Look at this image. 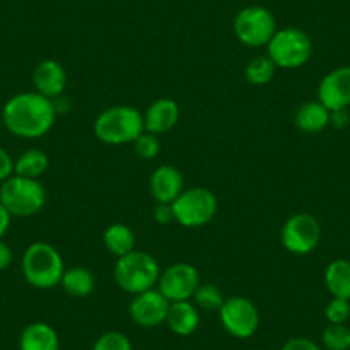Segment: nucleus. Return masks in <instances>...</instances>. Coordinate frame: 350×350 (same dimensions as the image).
<instances>
[{
    "label": "nucleus",
    "mask_w": 350,
    "mask_h": 350,
    "mask_svg": "<svg viewBox=\"0 0 350 350\" xmlns=\"http://www.w3.org/2000/svg\"><path fill=\"white\" fill-rule=\"evenodd\" d=\"M57 113L52 100L36 92L18 93L5 102L2 120L8 131L23 139H38L53 127Z\"/></svg>",
    "instance_id": "1"
},
{
    "label": "nucleus",
    "mask_w": 350,
    "mask_h": 350,
    "mask_svg": "<svg viewBox=\"0 0 350 350\" xmlns=\"http://www.w3.org/2000/svg\"><path fill=\"white\" fill-rule=\"evenodd\" d=\"M23 275L31 287L40 291L60 285L66 271L60 252L46 242H33L23 254Z\"/></svg>",
    "instance_id": "2"
},
{
    "label": "nucleus",
    "mask_w": 350,
    "mask_h": 350,
    "mask_svg": "<svg viewBox=\"0 0 350 350\" xmlns=\"http://www.w3.org/2000/svg\"><path fill=\"white\" fill-rule=\"evenodd\" d=\"M96 137L110 146L134 143L144 133L143 113L129 105H116L103 110L93 126Z\"/></svg>",
    "instance_id": "3"
},
{
    "label": "nucleus",
    "mask_w": 350,
    "mask_h": 350,
    "mask_svg": "<svg viewBox=\"0 0 350 350\" xmlns=\"http://www.w3.org/2000/svg\"><path fill=\"white\" fill-rule=\"evenodd\" d=\"M160 275L161 270L157 259L150 252L136 251V249L122 258H117L113 267L116 284L124 292L133 295L157 288Z\"/></svg>",
    "instance_id": "4"
},
{
    "label": "nucleus",
    "mask_w": 350,
    "mask_h": 350,
    "mask_svg": "<svg viewBox=\"0 0 350 350\" xmlns=\"http://www.w3.org/2000/svg\"><path fill=\"white\" fill-rule=\"evenodd\" d=\"M46 193L38 179L11 175L0 184V203L11 217H33L45 206Z\"/></svg>",
    "instance_id": "5"
},
{
    "label": "nucleus",
    "mask_w": 350,
    "mask_h": 350,
    "mask_svg": "<svg viewBox=\"0 0 350 350\" xmlns=\"http://www.w3.org/2000/svg\"><path fill=\"white\" fill-rule=\"evenodd\" d=\"M267 55L280 69H299L312 57V40L299 28L277 29L267 45Z\"/></svg>",
    "instance_id": "6"
},
{
    "label": "nucleus",
    "mask_w": 350,
    "mask_h": 350,
    "mask_svg": "<svg viewBox=\"0 0 350 350\" xmlns=\"http://www.w3.org/2000/svg\"><path fill=\"white\" fill-rule=\"evenodd\" d=\"M175 221L183 227L198 228L210 224L218 213V200L206 187L184 189L172 203Z\"/></svg>",
    "instance_id": "7"
},
{
    "label": "nucleus",
    "mask_w": 350,
    "mask_h": 350,
    "mask_svg": "<svg viewBox=\"0 0 350 350\" xmlns=\"http://www.w3.org/2000/svg\"><path fill=\"white\" fill-rule=\"evenodd\" d=\"M234 31L242 45L251 49L267 46L277 33V21L267 8L249 5L234 18Z\"/></svg>",
    "instance_id": "8"
},
{
    "label": "nucleus",
    "mask_w": 350,
    "mask_h": 350,
    "mask_svg": "<svg viewBox=\"0 0 350 350\" xmlns=\"http://www.w3.org/2000/svg\"><path fill=\"white\" fill-rule=\"evenodd\" d=\"M220 323L225 332L239 340L251 338L259 328V311L254 302L242 295L225 297L220 311Z\"/></svg>",
    "instance_id": "9"
},
{
    "label": "nucleus",
    "mask_w": 350,
    "mask_h": 350,
    "mask_svg": "<svg viewBox=\"0 0 350 350\" xmlns=\"http://www.w3.org/2000/svg\"><path fill=\"white\" fill-rule=\"evenodd\" d=\"M321 239V225L309 213H295L282 227V244L292 254H309Z\"/></svg>",
    "instance_id": "10"
},
{
    "label": "nucleus",
    "mask_w": 350,
    "mask_h": 350,
    "mask_svg": "<svg viewBox=\"0 0 350 350\" xmlns=\"http://www.w3.org/2000/svg\"><path fill=\"white\" fill-rule=\"evenodd\" d=\"M200 284L201 277L196 267L189 262H175L161 271L157 288L168 301L177 302L193 299Z\"/></svg>",
    "instance_id": "11"
},
{
    "label": "nucleus",
    "mask_w": 350,
    "mask_h": 350,
    "mask_svg": "<svg viewBox=\"0 0 350 350\" xmlns=\"http://www.w3.org/2000/svg\"><path fill=\"white\" fill-rule=\"evenodd\" d=\"M170 301L158 288L134 295L129 304V316L141 328H157L165 323Z\"/></svg>",
    "instance_id": "12"
},
{
    "label": "nucleus",
    "mask_w": 350,
    "mask_h": 350,
    "mask_svg": "<svg viewBox=\"0 0 350 350\" xmlns=\"http://www.w3.org/2000/svg\"><path fill=\"white\" fill-rule=\"evenodd\" d=\"M318 102L329 112L350 107V66L329 70L318 86Z\"/></svg>",
    "instance_id": "13"
},
{
    "label": "nucleus",
    "mask_w": 350,
    "mask_h": 350,
    "mask_svg": "<svg viewBox=\"0 0 350 350\" xmlns=\"http://www.w3.org/2000/svg\"><path fill=\"white\" fill-rule=\"evenodd\" d=\"M33 84H35L36 93L53 100L66 92L67 72L62 64L46 59L40 62L33 70Z\"/></svg>",
    "instance_id": "14"
},
{
    "label": "nucleus",
    "mask_w": 350,
    "mask_h": 350,
    "mask_svg": "<svg viewBox=\"0 0 350 350\" xmlns=\"http://www.w3.org/2000/svg\"><path fill=\"white\" fill-rule=\"evenodd\" d=\"M151 196L157 203H174L184 191V177L179 168L160 165L150 177Z\"/></svg>",
    "instance_id": "15"
},
{
    "label": "nucleus",
    "mask_w": 350,
    "mask_h": 350,
    "mask_svg": "<svg viewBox=\"0 0 350 350\" xmlns=\"http://www.w3.org/2000/svg\"><path fill=\"white\" fill-rule=\"evenodd\" d=\"M179 105L172 98H160L151 103L144 112V131L154 136L168 133L179 122Z\"/></svg>",
    "instance_id": "16"
},
{
    "label": "nucleus",
    "mask_w": 350,
    "mask_h": 350,
    "mask_svg": "<svg viewBox=\"0 0 350 350\" xmlns=\"http://www.w3.org/2000/svg\"><path fill=\"white\" fill-rule=\"evenodd\" d=\"M165 323H167L170 332H174L175 335H193L198 329V326H200V311L189 301L170 302Z\"/></svg>",
    "instance_id": "17"
},
{
    "label": "nucleus",
    "mask_w": 350,
    "mask_h": 350,
    "mask_svg": "<svg viewBox=\"0 0 350 350\" xmlns=\"http://www.w3.org/2000/svg\"><path fill=\"white\" fill-rule=\"evenodd\" d=\"M60 342L55 328L49 323L36 321L26 326L19 336V350H59Z\"/></svg>",
    "instance_id": "18"
},
{
    "label": "nucleus",
    "mask_w": 350,
    "mask_h": 350,
    "mask_svg": "<svg viewBox=\"0 0 350 350\" xmlns=\"http://www.w3.org/2000/svg\"><path fill=\"white\" fill-rule=\"evenodd\" d=\"M294 124L304 134H318L329 126V110L319 102H306L295 110Z\"/></svg>",
    "instance_id": "19"
},
{
    "label": "nucleus",
    "mask_w": 350,
    "mask_h": 350,
    "mask_svg": "<svg viewBox=\"0 0 350 350\" xmlns=\"http://www.w3.org/2000/svg\"><path fill=\"white\" fill-rule=\"evenodd\" d=\"M60 287L67 295L74 299H84L95 291V277L88 268L70 267L66 268L60 280Z\"/></svg>",
    "instance_id": "20"
},
{
    "label": "nucleus",
    "mask_w": 350,
    "mask_h": 350,
    "mask_svg": "<svg viewBox=\"0 0 350 350\" xmlns=\"http://www.w3.org/2000/svg\"><path fill=\"white\" fill-rule=\"evenodd\" d=\"M325 285L332 297L350 301V261L335 259L325 270Z\"/></svg>",
    "instance_id": "21"
},
{
    "label": "nucleus",
    "mask_w": 350,
    "mask_h": 350,
    "mask_svg": "<svg viewBox=\"0 0 350 350\" xmlns=\"http://www.w3.org/2000/svg\"><path fill=\"white\" fill-rule=\"evenodd\" d=\"M103 245L110 254H113L116 258H122V256L134 251L136 235L129 225L112 224L103 232Z\"/></svg>",
    "instance_id": "22"
},
{
    "label": "nucleus",
    "mask_w": 350,
    "mask_h": 350,
    "mask_svg": "<svg viewBox=\"0 0 350 350\" xmlns=\"http://www.w3.org/2000/svg\"><path fill=\"white\" fill-rule=\"evenodd\" d=\"M49 168V157L42 150H28L14 161V174L38 179Z\"/></svg>",
    "instance_id": "23"
},
{
    "label": "nucleus",
    "mask_w": 350,
    "mask_h": 350,
    "mask_svg": "<svg viewBox=\"0 0 350 350\" xmlns=\"http://www.w3.org/2000/svg\"><path fill=\"white\" fill-rule=\"evenodd\" d=\"M275 70L277 66L273 64V60L268 55H259L254 57L252 60H249V64L245 66V79L249 81L254 86H265V84L270 83L275 76Z\"/></svg>",
    "instance_id": "24"
},
{
    "label": "nucleus",
    "mask_w": 350,
    "mask_h": 350,
    "mask_svg": "<svg viewBox=\"0 0 350 350\" xmlns=\"http://www.w3.org/2000/svg\"><path fill=\"white\" fill-rule=\"evenodd\" d=\"M196 308L203 309V311H220L221 304H224L225 297L221 294L220 288L213 284H200L193 295Z\"/></svg>",
    "instance_id": "25"
},
{
    "label": "nucleus",
    "mask_w": 350,
    "mask_h": 350,
    "mask_svg": "<svg viewBox=\"0 0 350 350\" xmlns=\"http://www.w3.org/2000/svg\"><path fill=\"white\" fill-rule=\"evenodd\" d=\"M321 343L326 350H350V328L328 323L321 333Z\"/></svg>",
    "instance_id": "26"
},
{
    "label": "nucleus",
    "mask_w": 350,
    "mask_h": 350,
    "mask_svg": "<svg viewBox=\"0 0 350 350\" xmlns=\"http://www.w3.org/2000/svg\"><path fill=\"white\" fill-rule=\"evenodd\" d=\"M93 350H133L129 336L120 332H107L93 345Z\"/></svg>",
    "instance_id": "27"
},
{
    "label": "nucleus",
    "mask_w": 350,
    "mask_h": 350,
    "mask_svg": "<svg viewBox=\"0 0 350 350\" xmlns=\"http://www.w3.org/2000/svg\"><path fill=\"white\" fill-rule=\"evenodd\" d=\"M134 151L143 160H153L160 153V139L154 134H150L144 131L136 141H134Z\"/></svg>",
    "instance_id": "28"
},
{
    "label": "nucleus",
    "mask_w": 350,
    "mask_h": 350,
    "mask_svg": "<svg viewBox=\"0 0 350 350\" xmlns=\"http://www.w3.org/2000/svg\"><path fill=\"white\" fill-rule=\"evenodd\" d=\"M325 316L328 319V323H332V325H345L350 318V301L333 297L326 304Z\"/></svg>",
    "instance_id": "29"
},
{
    "label": "nucleus",
    "mask_w": 350,
    "mask_h": 350,
    "mask_svg": "<svg viewBox=\"0 0 350 350\" xmlns=\"http://www.w3.org/2000/svg\"><path fill=\"white\" fill-rule=\"evenodd\" d=\"M282 350H323L321 347L318 345L312 340L304 338V336H295V338H291L288 342L284 343Z\"/></svg>",
    "instance_id": "30"
},
{
    "label": "nucleus",
    "mask_w": 350,
    "mask_h": 350,
    "mask_svg": "<svg viewBox=\"0 0 350 350\" xmlns=\"http://www.w3.org/2000/svg\"><path fill=\"white\" fill-rule=\"evenodd\" d=\"M12 174H14V160L4 148H0V184L8 180Z\"/></svg>",
    "instance_id": "31"
},
{
    "label": "nucleus",
    "mask_w": 350,
    "mask_h": 350,
    "mask_svg": "<svg viewBox=\"0 0 350 350\" xmlns=\"http://www.w3.org/2000/svg\"><path fill=\"white\" fill-rule=\"evenodd\" d=\"M153 217L157 220V224L167 225L170 221H174V210H172V203H157L153 211Z\"/></svg>",
    "instance_id": "32"
},
{
    "label": "nucleus",
    "mask_w": 350,
    "mask_h": 350,
    "mask_svg": "<svg viewBox=\"0 0 350 350\" xmlns=\"http://www.w3.org/2000/svg\"><path fill=\"white\" fill-rule=\"evenodd\" d=\"M350 122V116H349V110L342 109V110H333L329 112V124L336 129H345Z\"/></svg>",
    "instance_id": "33"
},
{
    "label": "nucleus",
    "mask_w": 350,
    "mask_h": 350,
    "mask_svg": "<svg viewBox=\"0 0 350 350\" xmlns=\"http://www.w3.org/2000/svg\"><path fill=\"white\" fill-rule=\"evenodd\" d=\"M12 262V251L2 239H0V271L8 270Z\"/></svg>",
    "instance_id": "34"
},
{
    "label": "nucleus",
    "mask_w": 350,
    "mask_h": 350,
    "mask_svg": "<svg viewBox=\"0 0 350 350\" xmlns=\"http://www.w3.org/2000/svg\"><path fill=\"white\" fill-rule=\"evenodd\" d=\"M52 105H53V110H55L57 116H60V113L69 112L70 110V100L67 98V96L60 95V96H57V98L52 100Z\"/></svg>",
    "instance_id": "35"
},
{
    "label": "nucleus",
    "mask_w": 350,
    "mask_h": 350,
    "mask_svg": "<svg viewBox=\"0 0 350 350\" xmlns=\"http://www.w3.org/2000/svg\"><path fill=\"white\" fill-rule=\"evenodd\" d=\"M9 225H11V215L0 203V239L4 237L5 232L9 230Z\"/></svg>",
    "instance_id": "36"
}]
</instances>
